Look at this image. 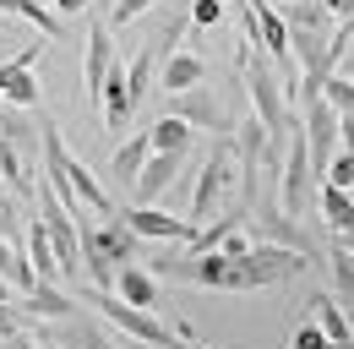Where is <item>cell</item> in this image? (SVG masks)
Here are the masks:
<instances>
[{
	"instance_id": "obj_1",
	"label": "cell",
	"mask_w": 354,
	"mask_h": 349,
	"mask_svg": "<svg viewBox=\"0 0 354 349\" xmlns=\"http://www.w3.org/2000/svg\"><path fill=\"white\" fill-rule=\"evenodd\" d=\"M77 229H82V273L93 278V289H115V267L142 257V235L120 213L98 218V224L77 213Z\"/></svg>"
},
{
	"instance_id": "obj_2",
	"label": "cell",
	"mask_w": 354,
	"mask_h": 349,
	"mask_svg": "<svg viewBox=\"0 0 354 349\" xmlns=\"http://www.w3.org/2000/svg\"><path fill=\"white\" fill-rule=\"evenodd\" d=\"M88 305H98V316L109 322V328H120L126 339H136V344H147V349H180L185 339H180V328H169L158 311H142V305H126L115 289H88L82 295Z\"/></svg>"
},
{
	"instance_id": "obj_3",
	"label": "cell",
	"mask_w": 354,
	"mask_h": 349,
	"mask_svg": "<svg viewBox=\"0 0 354 349\" xmlns=\"http://www.w3.org/2000/svg\"><path fill=\"white\" fill-rule=\"evenodd\" d=\"M240 71V82H245V98H251V115L262 120L267 131H289V120H295V109H289V93H283V77L267 66L262 55L251 49V60H240L234 66Z\"/></svg>"
},
{
	"instance_id": "obj_4",
	"label": "cell",
	"mask_w": 354,
	"mask_h": 349,
	"mask_svg": "<svg viewBox=\"0 0 354 349\" xmlns=\"http://www.w3.org/2000/svg\"><path fill=\"white\" fill-rule=\"evenodd\" d=\"M316 170H310V153H306V131L289 120V142H283V170H278V202L289 218H310L316 208Z\"/></svg>"
},
{
	"instance_id": "obj_5",
	"label": "cell",
	"mask_w": 354,
	"mask_h": 349,
	"mask_svg": "<svg viewBox=\"0 0 354 349\" xmlns=\"http://www.w3.org/2000/svg\"><path fill=\"white\" fill-rule=\"evenodd\" d=\"M229 186H234V147H229V142H218V147L207 153V164L196 170V186H191V213H185V218L202 229V224L223 208Z\"/></svg>"
},
{
	"instance_id": "obj_6",
	"label": "cell",
	"mask_w": 354,
	"mask_h": 349,
	"mask_svg": "<svg viewBox=\"0 0 354 349\" xmlns=\"http://www.w3.org/2000/svg\"><path fill=\"white\" fill-rule=\"evenodd\" d=\"M39 55H44V44H22L11 60H0V98L11 109H33L39 104V77H33Z\"/></svg>"
},
{
	"instance_id": "obj_7",
	"label": "cell",
	"mask_w": 354,
	"mask_h": 349,
	"mask_svg": "<svg viewBox=\"0 0 354 349\" xmlns=\"http://www.w3.org/2000/svg\"><path fill=\"white\" fill-rule=\"evenodd\" d=\"M300 131H306L310 170H316V180H322V174H327V164H333V153H338V109H333L327 98H310Z\"/></svg>"
},
{
	"instance_id": "obj_8",
	"label": "cell",
	"mask_w": 354,
	"mask_h": 349,
	"mask_svg": "<svg viewBox=\"0 0 354 349\" xmlns=\"http://www.w3.org/2000/svg\"><path fill=\"white\" fill-rule=\"evenodd\" d=\"M28 333L39 344H60V349H115V339L98 322H88L82 311L77 316H60V322H28Z\"/></svg>"
},
{
	"instance_id": "obj_9",
	"label": "cell",
	"mask_w": 354,
	"mask_h": 349,
	"mask_svg": "<svg viewBox=\"0 0 354 349\" xmlns=\"http://www.w3.org/2000/svg\"><path fill=\"white\" fill-rule=\"evenodd\" d=\"M115 213L131 224L142 240H164V246H185L191 235H196V224L191 218H175L164 213V208H153V202H136V208H115Z\"/></svg>"
},
{
	"instance_id": "obj_10",
	"label": "cell",
	"mask_w": 354,
	"mask_h": 349,
	"mask_svg": "<svg viewBox=\"0 0 354 349\" xmlns=\"http://www.w3.org/2000/svg\"><path fill=\"white\" fill-rule=\"evenodd\" d=\"M11 311H17V316H22V328H28V322H60V316H77L82 301H77V295H66V289H55V284H39V289L17 295Z\"/></svg>"
},
{
	"instance_id": "obj_11",
	"label": "cell",
	"mask_w": 354,
	"mask_h": 349,
	"mask_svg": "<svg viewBox=\"0 0 354 349\" xmlns=\"http://www.w3.org/2000/svg\"><path fill=\"white\" fill-rule=\"evenodd\" d=\"M169 115L180 120H191L196 131H229V115H223V104L213 98V87H185V93H169Z\"/></svg>"
},
{
	"instance_id": "obj_12",
	"label": "cell",
	"mask_w": 354,
	"mask_h": 349,
	"mask_svg": "<svg viewBox=\"0 0 354 349\" xmlns=\"http://www.w3.org/2000/svg\"><path fill=\"white\" fill-rule=\"evenodd\" d=\"M180 170H185V153H158V147H153L147 164H142V174L131 180V197L136 202H158V197L180 180Z\"/></svg>"
},
{
	"instance_id": "obj_13",
	"label": "cell",
	"mask_w": 354,
	"mask_h": 349,
	"mask_svg": "<svg viewBox=\"0 0 354 349\" xmlns=\"http://www.w3.org/2000/svg\"><path fill=\"white\" fill-rule=\"evenodd\" d=\"M109 66H115L109 17H93V28H88V55H82V87H88L93 104H98V87H104V77H109Z\"/></svg>"
},
{
	"instance_id": "obj_14",
	"label": "cell",
	"mask_w": 354,
	"mask_h": 349,
	"mask_svg": "<svg viewBox=\"0 0 354 349\" xmlns=\"http://www.w3.org/2000/svg\"><path fill=\"white\" fill-rule=\"evenodd\" d=\"M115 295H120L126 305L158 311V273L142 267V262H120V267H115Z\"/></svg>"
},
{
	"instance_id": "obj_15",
	"label": "cell",
	"mask_w": 354,
	"mask_h": 349,
	"mask_svg": "<svg viewBox=\"0 0 354 349\" xmlns=\"http://www.w3.org/2000/svg\"><path fill=\"white\" fill-rule=\"evenodd\" d=\"M202 77H207V60L191 55V49H175V55L158 66V87H164V93H185V87H196Z\"/></svg>"
},
{
	"instance_id": "obj_16",
	"label": "cell",
	"mask_w": 354,
	"mask_h": 349,
	"mask_svg": "<svg viewBox=\"0 0 354 349\" xmlns=\"http://www.w3.org/2000/svg\"><path fill=\"white\" fill-rule=\"evenodd\" d=\"M310 311H316V328L327 333V344H333V349L354 339V322H349V311L333 301V289H316V295H310Z\"/></svg>"
},
{
	"instance_id": "obj_17",
	"label": "cell",
	"mask_w": 354,
	"mask_h": 349,
	"mask_svg": "<svg viewBox=\"0 0 354 349\" xmlns=\"http://www.w3.org/2000/svg\"><path fill=\"white\" fill-rule=\"evenodd\" d=\"M28 262H33V273H39V284H55L60 278V257H55V240H49L44 218H28Z\"/></svg>"
},
{
	"instance_id": "obj_18",
	"label": "cell",
	"mask_w": 354,
	"mask_h": 349,
	"mask_svg": "<svg viewBox=\"0 0 354 349\" xmlns=\"http://www.w3.org/2000/svg\"><path fill=\"white\" fill-rule=\"evenodd\" d=\"M147 153H153V136H147V131L126 136V142L115 147V159H109V174H115V186H131L136 174H142V164H147Z\"/></svg>"
},
{
	"instance_id": "obj_19",
	"label": "cell",
	"mask_w": 354,
	"mask_h": 349,
	"mask_svg": "<svg viewBox=\"0 0 354 349\" xmlns=\"http://www.w3.org/2000/svg\"><path fill=\"white\" fill-rule=\"evenodd\" d=\"M278 11H283V22H289V33H333V11H327V0H278Z\"/></svg>"
},
{
	"instance_id": "obj_20",
	"label": "cell",
	"mask_w": 354,
	"mask_h": 349,
	"mask_svg": "<svg viewBox=\"0 0 354 349\" xmlns=\"http://www.w3.org/2000/svg\"><path fill=\"white\" fill-rule=\"evenodd\" d=\"M147 136H153V147H158V153H191L196 126H191V120H180V115H158V120L147 126Z\"/></svg>"
},
{
	"instance_id": "obj_21",
	"label": "cell",
	"mask_w": 354,
	"mask_h": 349,
	"mask_svg": "<svg viewBox=\"0 0 354 349\" xmlns=\"http://www.w3.org/2000/svg\"><path fill=\"white\" fill-rule=\"evenodd\" d=\"M0 136H6V142H17V147H22V159H33V147H39V126L28 120V109H11L6 98H0Z\"/></svg>"
},
{
	"instance_id": "obj_22",
	"label": "cell",
	"mask_w": 354,
	"mask_h": 349,
	"mask_svg": "<svg viewBox=\"0 0 354 349\" xmlns=\"http://www.w3.org/2000/svg\"><path fill=\"white\" fill-rule=\"evenodd\" d=\"M333 301L344 305L354 322V257L349 251H333Z\"/></svg>"
},
{
	"instance_id": "obj_23",
	"label": "cell",
	"mask_w": 354,
	"mask_h": 349,
	"mask_svg": "<svg viewBox=\"0 0 354 349\" xmlns=\"http://www.w3.org/2000/svg\"><path fill=\"white\" fill-rule=\"evenodd\" d=\"M316 202H322V218H327L333 229H338V224L349 218V208H354V197H349V191H344V186H327V180L316 186Z\"/></svg>"
},
{
	"instance_id": "obj_24",
	"label": "cell",
	"mask_w": 354,
	"mask_h": 349,
	"mask_svg": "<svg viewBox=\"0 0 354 349\" xmlns=\"http://www.w3.org/2000/svg\"><path fill=\"white\" fill-rule=\"evenodd\" d=\"M322 98L344 115V109H354V77H344V71H333L327 82H322Z\"/></svg>"
},
{
	"instance_id": "obj_25",
	"label": "cell",
	"mask_w": 354,
	"mask_h": 349,
	"mask_svg": "<svg viewBox=\"0 0 354 349\" xmlns=\"http://www.w3.org/2000/svg\"><path fill=\"white\" fill-rule=\"evenodd\" d=\"M322 180H327V186H344V191H349V186H354V147H338Z\"/></svg>"
},
{
	"instance_id": "obj_26",
	"label": "cell",
	"mask_w": 354,
	"mask_h": 349,
	"mask_svg": "<svg viewBox=\"0 0 354 349\" xmlns=\"http://www.w3.org/2000/svg\"><path fill=\"white\" fill-rule=\"evenodd\" d=\"M158 0H115L109 6V28H126V22H136V17H147Z\"/></svg>"
},
{
	"instance_id": "obj_27",
	"label": "cell",
	"mask_w": 354,
	"mask_h": 349,
	"mask_svg": "<svg viewBox=\"0 0 354 349\" xmlns=\"http://www.w3.org/2000/svg\"><path fill=\"white\" fill-rule=\"evenodd\" d=\"M223 22V0H191V28H218Z\"/></svg>"
},
{
	"instance_id": "obj_28",
	"label": "cell",
	"mask_w": 354,
	"mask_h": 349,
	"mask_svg": "<svg viewBox=\"0 0 354 349\" xmlns=\"http://www.w3.org/2000/svg\"><path fill=\"white\" fill-rule=\"evenodd\" d=\"M289 349H333V344H327V333H322L316 322H306V328H295V339H289Z\"/></svg>"
},
{
	"instance_id": "obj_29",
	"label": "cell",
	"mask_w": 354,
	"mask_h": 349,
	"mask_svg": "<svg viewBox=\"0 0 354 349\" xmlns=\"http://www.w3.org/2000/svg\"><path fill=\"white\" fill-rule=\"evenodd\" d=\"M251 246H257V240H251V235H245V229H229V235H223V257H245V251H251Z\"/></svg>"
},
{
	"instance_id": "obj_30",
	"label": "cell",
	"mask_w": 354,
	"mask_h": 349,
	"mask_svg": "<svg viewBox=\"0 0 354 349\" xmlns=\"http://www.w3.org/2000/svg\"><path fill=\"white\" fill-rule=\"evenodd\" d=\"M338 147H354V109L338 115Z\"/></svg>"
},
{
	"instance_id": "obj_31",
	"label": "cell",
	"mask_w": 354,
	"mask_h": 349,
	"mask_svg": "<svg viewBox=\"0 0 354 349\" xmlns=\"http://www.w3.org/2000/svg\"><path fill=\"white\" fill-rule=\"evenodd\" d=\"M55 6V17H77V11H88L93 0H49Z\"/></svg>"
},
{
	"instance_id": "obj_32",
	"label": "cell",
	"mask_w": 354,
	"mask_h": 349,
	"mask_svg": "<svg viewBox=\"0 0 354 349\" xmlns=\"http://www.w3.org/2000/svg\"><path fill=\"white\" fill-rule=\"evenodd\" d=\"M327 11H333V22H344V17H354V0H327Z\"/></svg>"
},
{
	"instance_id": "obj_33",
	"label": "cell",
	"mask_w": 354,
	"mask_h": 349,
	"mask_svg": "<svg viewBox=\"0 0 354 349\" xmlns=\"http://www.w3.org/2000/svg\"><path fill=\"white\" fill-rule=\"evenodd\" d=\"M11 301H17V289H11V278L0 273V305H11Z\"/></svg>"
},
{
	"instance_id": "obj_34",
	"label": "cell",
	"mask_w": 354,
	"mask_h": 349,
	"mask_svg": "<svg viewBox=\"0 0 354 349\" xmlns=\"http://www.w3.org/2000/svg\"><path fill=\"white\" fill-rule=\"evenodd\" d=\"M22 6H28V0H0V11H6V17H22Z\"/></svg>"
},
{
	"instance_id": "obj_35",
	"label": "cell",
	"mask_w": 354,
	"mask_h": 349,
	"mask_svg": "<svg viewBox=\"0 0 354 349\" xmlns=\"http://www.w3.org/2000/svg\"><path fill=\"white\" fill-rule=\"evenodd\" d=\"M39 349H60V344H39Z\"/></svg>"
},
{
	"instance_id": "obj_36",
	"label": "cell",
	"mask_w": 354,
	"mask_h": 349,
	"mask_svg": "<svg viewBox=\"0 0 354 349\" xmlns=\"http://www.w3.org/2000/svg\"><path fill=\"white\" fill-rule=\"evenodd\" d=\"M180 349H191V344H180Z\"/></svg>"
}]
</instances>
